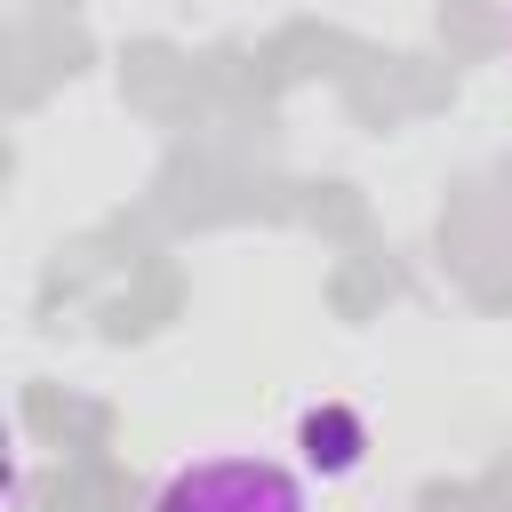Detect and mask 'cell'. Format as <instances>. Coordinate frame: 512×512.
<instances>
[{"mask_svg": "<svg viewBox=\"0 0 512 512\" xmlns=\"http://www.w3.org/2000/svg\"><path fill=\"white\" fill-rule=\"evenodd\" d=\"M144 512H312V488L296 464L256 456V448H208L184 456Z\"/></svg>", "mask_w": 512, "mask_h": 512, "instance_id": "1", "label": "cell"}, {"mask_svg": "<svg viewBox=\"0 0 512 512\" xmlns=\"http://www.w3.org/2000/svg\"><path fill=\"white\" fill-rule=\"evenodd\" d=\"M296 456H304V472H320V480L360 472V464H368V424H360V408H344V400L304 408V416H296Z\"/></svg>", "mask_w": 512, "mask_h": 512, "instance_id": "2", "label": "cell"}]
</instances>
